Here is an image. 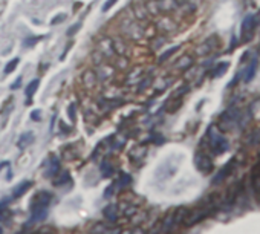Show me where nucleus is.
<instances>
[{"instance_id": "nucleus-8", "label": "nucleus", "mask_w": 260, "mask_h": 234, "mask_svg": "<svg viewBox=\"0 0 260 234\" xmlns=\"http://www.w3.org/2000/svg\"><path fill=\"white\" fill-rule=\"evenodd\" d=\"M32 143H34V133H32V132H25V133L20 135V138H19V141H17V147L22 149V150H25V149L29 147Z\"/></svg>"}, {"instance_id": "nucleus-9", "label": "nucleus", "mask_w": 260, "mask_h": 234, "mask_svg": "<svg viewBox=\"0 0 260 234\" xmlns=\"http://www.w3.org/2000/svg\"><path fill=\"white\" fill-rule=\"evenodd\" d=\"M32 187V182L31 181H23L22 184H19L16 188H14V191H13V197L14 199H17V197H22L29 188Z\"/></svg>"}, {"instance_id": "nucleus-19", "label": "nucleus", "mask_w": 260, "mask_h": 234, "mask_svg": "<svg viewBox=\"0 0 260 234\" xmlns=\"http://www.w3.org/2000/svg\"><path fill=\"white\" fill-rule=\"evenodd\" d=\"M68 181H69V175L64 173V175H61L60 179H55V181H54V185L58 187V185H61V184H64V182H68Z\"/></svg>"}, {"instance_id": "nucleus-13", "label": "nucleus", "mask_w": 260, "mask_h": 234, "mask_svg": "<svg viewBox=\"0 0 260 234\" xmlns=\"http://www.w3.org/2000/svg\"><path fill=\"white\" fill-rule=\"evenodd\" d=\"M51 161H52V164L49 165V170H48V173H46V176H48V178H51V176L57 175V172L60 170V161H58L55 156H52V158H51Z\"/></svg>"}, {"instance_id": "nucleus-16", "label": "nucleus", "mask_w": 260, "mask_h": 234, "mask_svg": "<svg viewBox=\"0 0 260 234\" xmlns=\"http://www.w3.org/2000/svg\"><path fill=\"white\" fill-rule=\"evenodd\" d=\"M191 63H193L191 57H182V58L176 63V66H178L179 69H187L188 66H191Z\"/></svg>"}, {"instance_id": "nucleus-18", "label": "nucleus", "mask_w": 260, "mask_h": 234, "mask_svg": "<svg viewBox=\"0 0 260 234\" xmlns=\"http://www.w3.org/2000/svg\"><path fill=\"white\" fill-rule=\"evenodd\" d=\"M179 49V46H175V48H172V49H169V51H166L164 52V55H161V58H159V63H162V61H166L169 57H172V54H175L176 51Z\"/></svg>"}, {"instance_id": "nucleus-4", "label": "nucleus", "mask_w": 260, "mask_h": 234, "mask_svg": "<svg viewBox=\"0 0 260 234\" xmlns=\"http://www.w3.org/2000/svg\"><path fill=\"white\" fill-rule=\"evenodd\" d=\"M194 162H196L198 170H199L201 173H204V175L211 173V172H213V169H214L213 159H211L208 155H205V153H198V155H196Z\"/></svg>"}, {"instance_id": "nucleus-31", "label": "nucleus", "mask_w": 260, "mask_h": 234, "mask_svg": "<svg viewBox=\"0 0 260 234\" xmlns=\"http://www.w3.org/2000/svg\"><path fill=\"white\" fill-rule=\"evenodd\" d=\"M4 232V229H2V226H0V234H2Z\"/></svg>"}, {"instance_id": "nucleus-3", "label": "nucleus", "mask_w": 260, "mask_h": 234, "mask_svg": "<svg viewBox=\"0 0 260 234\" xmlns=\"http://www.w3.org/2000/svg\"><path fill=\"white\" fill-rule=\"evenodd\" d=\"M257 22H255V16L254 14H249L243 19L242 22V31H240V39L242 42H246L252 37L254 34V28H255Z\"/></svg>"}, {"instance_id": "nucleus-5", "label": "nucleus", "mask_w": 260, "mask_h": 234, "mask_svg": "<svg viewBox=\"0 0 260 234\" xmlns=\"http://www.w3.org/2000/svg\"><path fill=\"white\" fill-rule=\"evenodd\" d=\"M236 169V159L233 158L230 162H226V165L216 175V178L213 179V185H217V184H220L222 181H225L231 173H233V170Z\"/></svg>"}, {"instance_id": "nucleus-17", "label": "nucleus", "mask_w": 260, "mask_h": 234, "mask_svg": "<svg viewBox=\"0 0 260 234\" xmlns=\"http://www.w3.org/2000/svg\"><path fill=\"white\" fill-rule=\"evenodd\" d=\"M17 64H19V58H14V60H11L8 64H7V68H5V74H11L16 68H17Z\"/></svg>"}, {"instance_id": "nucleus-23", "label": "nucleus", "mask_w": 260, "mask_h": 234, "mask_svg": "<svg viewBox=\"0 0 260 234\" xmlns=\"http://www.w3.org/2000/svg\"><path fill=\"white\" fill-rule=\"evenodd\" d=\"M31 118H32L34 121H40V120H42V112H40V110H34V112L31 113Z\"/></svg>"}, {"instance_id": "nucleus-24", "label": "nucleus", "mask_w": 260, "mask_h": 234, "mask_svg": "<svg viewBox=\"0 0 260 234\" xmlns=\"http://www.w3.org/2000/svg\"><path fill=\"white\" fill-rule=\"evenodd\" d=\"M75 110H77V107H75V104L72 103L71 106H69V118L74 121L75 120Z\"/></svg>"}, {"instance_id": "nucleus-22", "label": "nucleus", "mask_w": 260, "mask_h": 234, "mask_svg": "<svg viewBox=\"0 0 260 234\" xmlns=\"http://www.w3.org/2000/svg\"><path fill=\"white\" fill-rule=\"evenodd\" d=\"M43 37H31V39H28V40H25V46H32V45H36L39 40H42Z\"/></svg>"}, {"instance_id": "nucleus-7", "label": "nucleus", "mask_w": 260, "mask_h": 234, "mask_svg": "<svg viewBox=\"0 0 260 234\" xmlns=\"http://www.w3.org/2000/svg\"><path fill=\"white\" fill-rule=\"evenodd\" d=\"M48 216V208L46 207H32L31 213V222H42Z\"/></svg>"}, {"instance_id": "nucleus-14", "label": "nucleus", "mask_w": 260, "mask_h": 234, "mask_svg": "<svg viewBox=\"0 0 260 234\" xmlns=\"http://www.w3.org/2000/svg\"><path fill=\"white\" fill-rule=\"evenodd\" d=\"M100 170H101V173H103V176H104V178H110V176H112V173H113V167H112V164H109L107 161L101 162Z\"/></svg>"}, {"instance_id": "nucleus-11", "label": "nucleus", "mask_w": 260, "mask_h": 234, "mask_svg": "<svg viewBox=\"0 0 260 234\" xmlns=\"http://www.w3.org/2000/svg\"><path fill=\"white\" fill-rule=\"evenodd\" d=\"M104 217L107 220H110V222H115L118 219V208H116V205H113V204L107 205L104 208Z\"/></svg>"}, {"instance_id": "nucleus-15", "label": "nucleus", "mask_w": 260, "mask_h": 234, "mask_svg": "<svg viewBox=\"0 0 260 234\" xmlns=\"http://www.w3.org/2000/svg\"><path fill=\"white\" fill-rule=\"evenodd\" d=\"M39 83H40L39 80H32V81H31V83L28 84V87H26L25 93H26V96H28L29 99H31V96H32V95L36 93V90L39 89Z\"/></svg>"}, {"instance_id": "nucleus-12", "label": "nucleus", "mask_w": 260, "mask_h": 234, "mask_svg": "<svg viewBox=\"0 0 260 234\" xmlns=\"http://www.w3.org/2000/svg\"><path fill=\"white\" fill-rule=\"evenodd\" d=\"M228 66H230V63H228V61H222V63H219V64L216 66L214 72H213V78H219V77H222V75L226 72Z\"/></svg>"}, {"instance_id": "nucleus-2", "label": "nucleus", "mask_w": 260, "mask_h": 234, "mask_svg": "<svg viewBox=\"0 0 260 234\" xmlns=\"http://www.w3.org/2000/svg\"><path fill=\"white\" fill-rule=\"evenodd\" d=\"M240 110L236 107H230L222 116H220V126H223L222 129H230L231 126H234L239 120H240Z\"/></svg>"}, {"instance_id": "nucleus-25", "label": "nucleus", "mask_w": 260, "mask_h": 234, "mask_svg": "<svg viewBox=\"0 0 260 234\" xmlns=\"http://www.w3.org/2000/svg\"><path fill=\"white\" fill-rule=\"evenodd\" d=\"M118 184H119V185H124V187H125V185H128V184H130V178H128V175H122V178L119 179V182H118Z\"/></svg>"}, {"instance_id": "nucleus-20", "label": "nucleus", "mask_w": 260, "mask_h": 234, "mask_svg": "<svg viewBox=\"0 0 260 234\" xmlns=\"http://www.w3.org/2000/svg\"><path fill=\"white\" fill-rule=\"evenodd\" d=\"M118 2V0H106V4L103 5V13H106V11H109L115 4Z\"/></svg>"}, {"instance_id": "nucleus-26", "label": "nucleus", "mask_w": 260, "mask_h": 234, "mask_svg": "<svg viewBox=\"0 0 260 234\" xmlns=\"http://www.w3.org/2000/svg\"><path fill=\"white\" fill-rule=\"evenodd\" d=\"M64 19H66V16H64V14H60V16H57V19H54V20L51 22V25H57V23L63 22Z\"/></svg>"}, {"instance_id": "nucleus-21", "label": "nucleus", "mask_w": 260, "mask_h": 234, "mask_svg": "<svg viewBox=\"0 0 260 234\" xmlns=\"http://www.w3.org/2000/svg\"><path fill=\"white\" fill-rule=\"evenodd\" d=\"M8 216H10V211H8L2 204H0V220H5Z\"/></svg>"}, {"instance_id": "nucleus-29", "label": "nucleus", "mask_w": 260, "mask_h": 234, "mask_svg": "<svg viewBox=\"0 0 260 234\" xmlns=\"http://www.w3.org/2000/svg\"><path fill=\"white\" fill-rule=\"evenodd\" d=\"M107 188H109V190L106 191V197H109V196H110V193L113 194V188H115V185H110V187H107Z\"/></svg>"}, {"instance_id": "nucleus-10", "label": "nucleus", "mask_w": 260, "mask_h": 234, "mask_svg": "<svg viewBox=\"0 0 260 234\" xmlns=\"http://www.w3.org/2000/svg\"><path fill=\"white\" fill-rule=\"evenodd\" d=\"M255 69H257V57H254V60H251V63H249V64H248V68H246L245 78H243V81H245V83H249V81L254 78V75H255Z\"/></svg>"}, {"instance_id": "nucleus-30", "label": "nucleus", "mask_w": 260, "mask_h": 234, "mask_svg": "<svg viewBox=\"0 0 260 234\" xmlns=\"http://www.w3.org/2000/svg\"><path fill=\"white\" fill-rule=\"evenodd\" d=\"M7 165H10V162H2V164H0V170H2L4 167H7Z\"/></svg>"}, {"instance_id": "nucleus-1", "label": "nucleus", "mask_w": 260, "mask_h": 234, "mask_svg": "<svg viewBox=\"0 0 260 234\" xmlns=\"http://www.w3.org/2000/svg\"><path fill=\"white\" fill-rule=\"evenodd\" d=\"M208 144L214 155H222L230 149L228 140L216 127H210V130H208Z\"/></svg>"}, {"instance_id": "nucleus-28", "label": "nucleus", "mask_w": 260, "mask_h": 234, "mask_svg": "<svg viewBox=\"0 0 260 234\" xmlns=\"http://www.w3.org/2000/svg\"><path fill=\"white\" fill-rule=\"evenodd\" d=\"M80 26H81V25H80V23H78V25H75V26H72V28H71V29H69V31H68V36H72V34H74V32H77V31H78V28H80Z\"/></svg>"}, {"instance_id": "nucleus-27", "label": "nucleus", "mask_w": 260, "mask_h": 234, "mask_svg": "<svg viewBox=\"0 0 260 234\" xmlns=\"http://www.w3.org/2000/svg\"><path fill=\"white\" fill-rule=\"evenodd\" d=\"M20 84H22V77H19V78H17V81L11 84V89H13V90H14V89H19V87H20Z\"/></svg>"}, {"instance_id": "nucleus-6", "label": "nucleus", "mask_w": 260, "mask_h": 234, "mask_svg": "<svg viewBox=\"0 0 260 234\" xmlns=\"http://www.w3.org/2000/svg\"><path fill=\"white\" fill-rule=\"evenodd\" d=\"M51 199H52L51 193H48V191H40V193H37V194L34 196V199H32V207H46V208H48V205L51 204Z\"/></svg>"}]
</instances>
